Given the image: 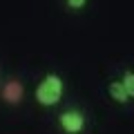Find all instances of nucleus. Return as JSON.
<instances>
[{
	"label": "nucleus",
	"instance_id": "7ed1b4c3",
	"mask_svg": "<svg viewBox=\"0 0 134 134\" xmlns=\"http://www.w3.org/2000/svg\"><path fill=\"white\" fill-rule=\"evenodd\" d=\"M0 98L5 100L7 105H11V107L20 105L25 100V83L20 81V78H16V76L5 78L2 85H0Z\"/></svg>",
	"mask_w": 134,
	"mask_h": 134
},
{
	"label": "nucleus",
	"instance_id": "423d86ee",
	"mask_svg": "<svg viewBox=\"0 0 134 134\" xmlns=\"http://www.w3.org/2000/svg\"><path fill=\"white\" fill-rule=\"evenodd\" d=\"M85 5H87V0H65V7L69 11H81L85 9Z\"/></svg>",
	"mask_w": 134,
	"mask_h": 134
},
{
	"label": "nucleus",
	"instance_id": "20e7f679",
	"mask_svg": "<svg viewBox=\"0 0 134 134\" xmlns=\"http://www.w3.org/2000/svg\"><path fill=\"white\" fill-rule=\"evenodd\" d=\"M107 94H110V98L114 100V103H119V105H125L130 100L127 92H125L123 83H121V78H116V81H110L107 83Z\"/></svg>",
	"mask_w": 134,
	"mask_h": 134
},
{
	"label": "nucleus",
	"instance_id": "39448f33",
	"mask_svg": "<svg viewBox=\"0 0 134 134\" xmlns=\"http://www.w3.org/2000/svg\"><path fill=\"white\" fill-rule=\"evenodd\" d=\"M121 83H123L125 92H127L130 100H132V98H134V69H125L123 76H121Z\"/></svg>",
	"mask_w": 134,
	"mask_h": 134
},
{
	"label": "nucleus",
	"instance_id": "f257e3e1",
	"mask_svg": "<svg viewBox=\"0 0 134 134\" xmlns=\"http://www.w3.org/2000/svg\"><path fill=\"white\" fill-rule=\"evenodd\" d=\"M65 96V78L56 72H47L34 87V100L40 107H56Z\"/></svg>",
	"mask_w": 134,
	"mask_h": 134
},
{
	"label": "nucleus",
	"instance_id": "f03ea898",
	"mask_svg": "<svg viewBox=\"0 0 134 134\" xmlns=\"http://www.w3.org/2000/svg\"><path fill=\"white\" fill-rule=\"evenodd\" d=\"M56 123L63 134H83L87 127V114L78 107H67L56 116Z\"/></svg>",
	"mask_w": 134,
	"mask_h": 134
}]
</instances>
